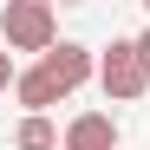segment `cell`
<instances>
[{
  "label": "cell",
  "instance_id": "277c9868",
  "mask_svg": "<svg viewBox=\"0 0 150 150\" xmlns=\"http://www.w3.org/2000/svg\"><path fill=\"white\" fill-rule=\"evenodd\" d=\"M59 150H117V124L105 111H79V117L65 124V144Z\"/></svg>",
  "mask_w": 150,
  "mask_h": 150
},
{
  "label": "cell",
  "instance_id": "8992f818",
  "mask_svg": "<svg viewBox=\"0 0 150 150\" xmlns=\"http://www.w3.org/2000/svg\"><path fill=\"white\" fill-rule=\"evenodd\" d=\"M7 85H20V65H13V52H0V91Z\"/></svg>",
  "mask_w": 150,
  "mask_h": 150
},
{
  "label": "cell",
  "instance_id": "5b68a950",
  "mask_svg": "<svg viewBox=\"0 0 150 150\" xmlns=\"http://www.w3.org/2000/svg\"><path fill=\"white\" fill-rule=\"evenodd\" d=\"M13 144H20V150H59L65 137L52 131V117H20V131H13Z\"/></svg>",
  "mask_w": 150,
  "mask_h": 150
},
{
  "label": "cell",
  "instance_id": "7a4b0ae2",
  "mask_svg": "<svg viewBox=\"0 0 150 150\" xmlns=\"http://www.w3.org/2000/svg\"><path fill=\"white\" fill-rule=\"evenodd\" d=\"M98 85H105V98H117V105H131V98L150 91V65L137 52V39H111V52L98 59Z\"/></svg>",
  "mask_w": 150,
  "mask_h": 150
},
{
  "label": "cell",
  "instance_id": "52a82bcc",
  "mask_svg": "<svg viewBox=\"0 0 150 150\" xmlns=\"http://www.w3.org/2000/svg\"><path fill=\"white\" fill-rule=\"evenodd\" d=\"M137 52H144V65H150V26H144V33H137Z\"/></svg>",
  "mask_w": 150,
  "mask_h": 150
},
{
  "label": "cell",
  "instance_id": "6da1fadb",
  "mask_svg": "<svg viewBox=\"0 0 150 150\" xmlns=\"http://www.w3.org/2000/svg\"><path fill=\"white\" fill-rule=\"evenodd\" d=\"M0 33H7V52H52L59 46V20L46 0H7V13H0Z\"/></svg>",
  "mask_w": 150,
  "mask_h": 150
},
{
  "label": "cell",
  "instance_id": "3957f363",
  "mask_svg": "<svg viewBox=\"0 0 150 150\" xmlns=\"http://www.w3.org/2000/svg\"><path fill=\"white\" fill-rule=\"evenodd\" d=\"M39 72H46V85H52L59 98H72L91 72H98V59H91V46H79V39H59L52 52L39 59Z\"/></svg>",
  "mask_w": 150,
  "mask_h": 150
}]
</instances>
